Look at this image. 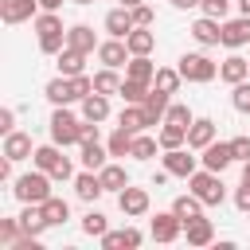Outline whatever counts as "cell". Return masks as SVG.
<instances>
[{
	"label": "cell",
	"instance_id": "obj_11",
	"mask_svg": "<svg viewBox=\"0 0 250 250\" xmlns=\"http://www.w3.org/2000/svg\"><path fill=\"white\" fill-rule=\"evenodd\" d=\"M117 207H121L125 219H141V215H148V191L145 188H125V191H117Z\"/></svg>",
	"mask_w": 250,
	"mask_h": 250
},
{
	"label": "cell",
	"instance_id": "obj_10",
	"mask_svg": "<svg viewBox=\"0 0 250 250\" xmlns=\"http://www.w3.org/2000/svg\"><path fill=\"white\" fill-rule=\"evenodd\" d=\"M199 164L211 168V172H227V168L234 164V148H230V141H211V145L203 148Z\"/></svg>",
	"mask_w": 250,
	"mask_h": 250
},
{
	"label": "cell",
	"instance_id": "obj_31",
	"mask_svg": "<svg viewBox=\"0 0 250 250\" xmlns=\"http://www.w3.org/2000/svg\"><path fill=\"white\" fill-rule=\"evenodd\" d=\"M39 211H43V219H47L51 227H62V223L70 219V203H66V199H59V195L43 199V203H39Z\"/></svg>",
	"mask_w": 250,
	"mask_h": 250
},
{
	"label": "cell",
	"instance_id": "obj_48",
	"mask_svg": "<svg viewBox=\"0 0 250 250\" xmlns=\"http://www.w3.org/2000/svg\"><path fill=\"white\" fill-rule=\"evenodd\" d=\"M234 207H238L242 215H250V184H246V180H242L238 191H234Z\"/></svg>",
	"mask_w": 250,
	"mask_h": 250
},
{
	"label": "cell",
	"instance_id": "obj_53",
	"mask_svg": "<svg viewBox=\"0 0 250 250\" xmlns=\"http://www.w3.org/2000/svg\"><path fill=\"white\" fill-rule=\"evenodd\" d=\"M238 16H250V0H238Z\"/></svg>",
	"mask_w": 250,
	"mask_h": 250
},
{
	"label": "cell",
	"instance_id": "obj_32",
	"mask_svg": "<svg viewBox=\"0 0 250 250\" xmlns=\"http://www.w3.org/2000/svg\"><path fill=\"white\" fill-rule=\"evenodd\" d=\"M125 43H129V55H152V47H156V35H152L148 27H133V31L125 35Z\"/></svg>",
	"mask_w": 250,
	"mask_h": 250
},
{
	"label": "cell",
	"instance_id": "obj_6",
	"mask_svg": "<svg viewBox=\"0 0 250 250\" xmlns=\"http://www.w3.org/2000/svg\"><path fill=\"white\" fill-rule=\"evenodd\" d=\"M176 70L184 74V82H211L219 74V62L211 55H203V51H188V55H180Z\"/></svg>",
	"mask_w": 250,
	"mask_h": 250
},
{
	"label": "cell",
	"instance_id": "obj_28",
	"mask_svg": "<svg viewBox=\"0 0 250 250\" xmlns=\"http://www.w3.org/2000/svg\"><path fill=\"white\" fill-rule=\"evenodd\" d=\"M78 148H82V168L102 172V168L109 164V160H105V156H109V148H105L102 141H86V145H78Z\"/></svg>",
	"mask_w": 250,
	"mask_h": 250
},
{
	"label": "cell",
	"instance_id": "obj_52",
	"mask_svg": "<svg viewBox=\"0 0 250 250\" xmlns=\"http://www.w3.org/2000/svg\"><path fill=\"white\" fill-rule=\"evenodd\" d=\"M172 8H184L188 12V8H199V0H172Z\"/></svg>",
	"mask_w": 250,
	"mask_h": 250
},
{
	"label": "cell",
	"instance_id": "obj_8",
	"mask_svg": "<svg viewBox=\"0 0 250 250\" xmlns=\"http://www.w3.org/2000/svg\"><path fill=\"white\" fill-rule=\"evenodd\" d=\"M160 160H164V168H168L172 176H180V180H188V176L199 168V156H191V148H184V145H180V148H164Z\"/></svg>",
	"mask_w": 250,
	"mask_h": 250
},
{
	"label": "cell",
	"instance_id": "obj_34",
	"mask_svg": "<svg viewBox=\"0 0 250 250\" xmlns=\"http://www.w3.org/2000/svg\"><path fill=\"white\" fill-rule=\"evenodd\" d=\"M148 90H152V82H141V78H121V98H125V105H141L145 98H148Z\"/></svg>",
	"mask_w": 250,
	"mask_h": 250
},
{
	"label": "cell",
	"instance_id": "obj_13",
	"mask_svg": "<svg viewBox=\"0 0 250 250\" xmlns=\"http://www.w3.org/2000/svg\"><path fill=\"white\" fill-rule=\"evenodd\" d=\"M191 39L199 43V47H219V39H223V20H211V16H199L191 27Z\"/></svg>",
	"mask_w": 250,
	"mask_h": 250
},
{
	"label": "cell",
	"instance_id": "obj_40",
	"mask_svg": "<svg viewBox=\"0 0 250 250\" xmlns=\"http://www.w3.org/2000/svg\"><path fill=\"white\" fill-rule=\"evenodd\" d=\"M156 148H160V141H156V137L137 133V137H133V152H129V156H133V160H152V156H156Z\"/></svg>",
	"mask_w": 250,
	"mask_h": 250
},
{
	"label": "cell",
	"instance_id": "obj_55",
	"mask_svg": "<svg viewBox=\"0 0 250 250\" xmlns=\"http://www.w3.org/2000/svg\"><path fill=\"white\" fill-rule=\"evenodd\" d=\"M242 180L250 184V160H242Z\"/></svg>",
	"mask_w": 250,
	"mask_h": 250
},
{
	"label": "cell",
	"instance_id": "obj_46",
	"mask_svg": "<svg viewBox=\"0 0 250 250\" xmlns=\"http://www.w3.org/2000/svg\"><path fill=\"white\" fill-rule=\"evenodd\" d=\"M129 12H133V23H137V27H152V20H156L148 4H137V8H129Z\"/></svg>",
	"mask_w": 250,
	"mask_h": 250
},
{
	"label": "cell",
	"instance_id": "obj_4",
	"mask_svg": "<svg viewBox=\"0 0 250 250\" xmlns=\"http://www.w3.org/2000/svg\"><path fill=\"white\" fill-rule=\"evenodd\" d=\"M188 191L199 195L207 207H219L227 199V188H223V172H211V168H195L188 176Z\"/></svg>",
	"mask_w": 250,
	"mask_h": 250
},
{
	"label": "cell",
	"instance_id": "obj_39",
	"mask_svg": "<svg viewBox=\"0 0 250 250\" xmlns=\"http://www.w3.org/2000/svg\"><path fill=\"white\" fill-rule=\"evenodd\" d=\"M94 90H98V94H117V90H121V74H117L113 66H102V70L94 74Z\"/></svg>",
	"mask_w": 250,
	"mask_h": 250
},
{
	"label": "cell",
	"instance_id": "obj_51",
	"mask_svg": "<svg viewBox=\"0 0 250 250\" xmlns=\"http://www.w3.org/2000/svg\"><path fill=\"white\" fill-rule=\"evenodd\" d=\"M39 8H43V12H59V8H62V0H39Z\"/></svg>",
	"mask_w": 250,
	"mask_h": 250
},
{
	"label": "cell",
	"instance_id": "obj_20",
	"mask_svg": "<svg viewBox=\"0 0 250 250\" xmlns=\"http://www.w3.org/2000/svg\"><path fill=\"white\" fill-rule=\"evenodd\" d=\"M102 191H105V188H102V176H98V172L82 168V172L74 176V195H78L82 203H94V199H98Z\"/></svg>",
	"mask_w": 250,
	"mask_h": 250
},
{
	"label": "cell",
	"instance_id": "obj_12",
	"mask_svg": "<svg viewBox=\"0 0 250 250\" xmlns=\"http://www.w3.org/2000/svg\"><path fill=\"white\" fill-rule=\"evenodd\" d=\"M219 43H223V47H230V51L246 47V43H250V16L223 20V39H219Z\"/></svg>",
	"mask_w": 250,
	"mask_h": 250
},
{
	"label": "cell",
	"instance_id": "obj_18",
	"mask_svg": "<svg viewBox=\"0 0 250 250\" xmlns=\"http://www.w3.org/2000/svg\"><path fill=\"white\" fill-rule=\"evenodd\" d=\"M66 47H74V51H82V55H94V51H98V35H94V27H90V23H74V27H66Z\"/></svg>",
	"mask_w": 250,
	"mask_h": 250
},
{
	"label": "cell",
	"instance_id": "obj_50",
	"mask_svg": "<svg viewBox=\"0 0 250 250\" xmlns=\"http://www.w3.org/2000/svg\"><path fill=\"white\" fill-rule=\"evenodd\" d=\"M12 164H16V160H8V156L0 160V184H12V180H16V176H12Z\"/></svg>",
	"mask_w": 250,
	"mask_h": 250
},
{
	"label": "cell",
	"instance_id": "obj_2",
	"mask_svg": "<svg viewBox=\"0 0 250 250\" xmlns=\"http://www.w3.org/2000/svg\"><path fill=\"white\" fill-rule=\"evenodd\" d=\"M31 164H35V168H43V172H51V180H62V184L78 176V172H74V164L62 156V145H55V141H51V145H39V148L31 152Z\"/></svg>",
	"mask_w": 250,
	"mask_h": 250
},
{
	"label": "cell",
	"instance_id": "obj_36",
	"mask_svg": "<svg viewBox=\"0 0 250 250\" xmlns=\"http://www.w3.org/2000/svg\"><path fill=\"white\" fill-rule=\"evenodd\" d=\"M133 137H137V133H129L125 125H117V129L109 133V141H105L109 156H129V152H133Z\"/></svg>",
	"mask_w": 250,
	"mask_h": 250
},
{
	"label": "cell",
	"instance_id": "obj_37",
	"mask_svg": "<svg viewBox=\"0 0 250 250\" xmlns=\"http://www.w3.org/2000/svg\"><path fill=\"white\" fill-rule=\"evenodd\" d=\"M98 176H102V188H105V191H125V188H129V172H125L121 164H105Z\"/></svg>",
	"mask_w": 250,
	"mask_h": 250
},
{
	"label": "cell",
	"instance_id": "obj_47",
	"mask_svg": "<svg viewBox=\"0 0 250 250\" xmlns=\"http://www.w3.org/2000/svg\"><path fill=\"white\" fill-rule=\"evenodd\" d=\"M230 148H234V160H250V137H230Z\"/></svg>",
	"mask_w": 250,
	"mask_h": 250
},
{
	"label": "cell",
	"instance_id": "obj_21",
	"mask_svg": "<svg viewBox=\"0 0 250 250\" xmlns=\"http://www.w3.org/2000/svg\"><path fill=\"white\" fill-rule=\"evenodd\" d=\"M43 94H47V102L51 105H70V102H78V94H74V82L70 78H51L47 86H43Z\"/></svg>",
	"mask_w": 250,
	"mask_h": 250
},
{
	"label": "cell",
	"instance_id": "obj_14",
	"mask_svg": "<svg viewBox=\"0 0 250 250\" xmlns=\"http://www.w3.org/2000/svg\"><path fill=\"white\" fill-rule=\"evenodd\" d=\"M98 242H102V250H137L145 242V234L137 227H125V230H105Z\"/></svg>",
	"mask_w": 250,
	"mask_h": 250
},
{
	"label": "cell",
	"instance_id": "obj_22",
	"mask_svg": "<svg viewBox=\"0 0 250 250\" xmlns=\"http://www.w3.org/2000/svg\"><path fill=\"white\" fill-rule=\"evenodd\" d=\"M184 238H188V246H211L215 242V223L199 215V219H191L184 227Z\"/></svg>",
	"mask_w": 250,
	"mask_h": 250
},
{
	"label": "cell",
	"instance_id": "obj_56",
	"mask_svg": "<svg viewBox=\"0 0 250 250\" xmlns=\"http://www.w3.org/2000/svg\"><path fill=\"white\" fill-rule=\"evenodd\" d=\"M70 4H78V8H86V4H94V0H70Z\"/></svg>",
	"mask_w": 250,
	"mask_h": 250
},
{
	"label": "cell",
	"instance_id": "obj_25",
	"mask_svg": "<svg viewBox=\"0 0 250 250\" xmlns=\"http://www.w3.org/2000/svg\"><path fill=\"white\" fill-rule=\"evenodd\" d=\"M78 105H82V117H86V121H98V125H102V121L109 117V94H98V90H94V94H86Z\"/></svg>",
	"mask_w": 250,
	"mask_h": 250
},
{
	"label": "cell",
	"instance_id": "obj_17",
	"mask_svg": "<svg viewBox=\"0 0 250 250\" xmlns=\"http://www.w3.org/2000/svg\"><path fill=\"white\" fill-rule=\"evenodd\" d=\"M31 152H35V145H31V133H20V129L4 133V152H0V156H8V160H27Z\"/></svg>",
	"mask_w": 250,
	"mask_h": 250
},
{
	"label": "cell",
	"instance_id": "obj_38",
	"mask_svg": "<svg viewBox=\"0 0 250 250\" xmlns=\"http://www.w3.org/2000/svg\"><path fill=\"white\" fill-rule=\"evenodd\" d=\"M180 82H184V74H180L176 66H156V78H152V86H156V90L176 94V90H180Z\"/></svg>",
	"mask_w": 250,
	"mask_h": 250
},
{
	"label": "cell",
	"instance_id": "obj_5",
	"mask_svg": "<svg viewBox=\"0 0 250 250\" xmlns=\"http://www.w3.org/2000/svg\"><path fill=\"white\" fill-rule=\"evenodd\" d=\"M51 141L55 145H82V117H74L66 105H55L51 113Z\"/></svg>",
	"mask_w": 250,
	"mask_h": 250
},
{
	"label": "cell",
	"instance_id": "obj_24",
	"mask_svg": "<svg viewBox=\"0 0 250 250\" xmlns=\"http://www.w3.org/2000/svg\"><path fill=\"white\" fill-rule=\"evenodd\" d=\"M55 59H59L55 66H59V74H62V78L86 74V55H82V51H74V47H62V51H59Z\"/></svg>",
	"mask_w": 250,
	"mask_h": 250
},
{
	"label": "cell",
	"instance_id": "obj_42",
	"mask_svg": "<svg viewBox=\"0 0 250 250\" xmlns=\"http://www.w3.org/2000/svg\"><path fill=\"white\" fill-rule=\"evenodd\" d=\"M20 238H23V227H20V219H0V246H4V250H12Z\"/></svg>",
	"mask_w": 250,
	"mask_h": 250
},
{
	"label": "cell",
	"instance_id": "obj_35",
	"mask_svg": "<svg viewBox=\"0 0 250 250\" xmlns=\"http://www.w3.org/2000/svg\"><path fill=\"white\" fill-rule=\"evenodd\" d=\"M156 141H160V148H180V145H188V129L184 125H172V121H160Z\"/></svg>",
	"mask_w": 250,
	"mask_h": 250
},
{
	"label": "cell",
	"instance_id": "obj_16",
	"mask_svg": "<svg viewBox=\"0 0 250 250\" xmlns=\"http://www.w3.org/2000/svg\"><path fill=\"white\" fill-rule=\"evenodd\" d=\"M219 78H223L227 86H238V82H246V78H250V59H242L238 51H234V55H227V59L219 62Z\"/></svg>",
	"mask_w": 250,
	"mask_h": 250
},
{
	"label": "cell",
	"instance_id": "obj_33",
	"mask_svg": "<svg viewBox=\"0 0 250 250\" xmlns=\"http://www.w3.org/2000/svg\"><path fill=\"white\" fill-rule=\"evenodd\" d=\"M125 78H141V82H152V78H156V62H152L148 55H133V59L125 62Z\"/></svg>",
	"mask_w": 250,
	"mask_h": 250
},
{
	"label": "cell",
	"instance_id": "obj_41",
	"mask_svg": "<svg viewBox=\"0 0 250 250\" xmlns=\"http://www.w3.org/2000/svg\"><path fill=\"white\" fill-rule=\"evenodd\" d=\"M109 230V219L102 215V211H86L82 215V234H90V238H102Z\"/></svg>",
	"mask_w": 250,
	"mask_h": 250
},
{
	"label": "cell",
	"instance_id": "obj_23",
	"mask_svg": "<svg viewBox=\"0 0 250 250\" xmlns=\"http://www.w3.org/2000/svg\"><path fill=\"white\" fill-rule=\"evenodd\" d=\"M133 27H137V23H133V12H129V8H121V4H117L113 12H105V31H109L113 39H125Z\"/></svg>",
	"mask_w": 250,
	"mask_h": 250
},
{
	"label": "cell",
	"instance_id": "obj_26",
	"mask_svg": "<svg viewBox=\"0 0 250 250\" xmlns=\"http://www.w3.org/2000/svg\"><path fill=\"white\" fill-rule=\"evenodd\" d=\"M141 105H145V113L152 117V125H160V121H164V113H168V105H172V94H164V90H156V86H152V90H148V98H145Z\"/></svg>",
	"mask_w": 250,
	"mask_h": 250
},
{
	"label": "cell",
	"instance_id": "obj_7",
	"mask_svg": "<svg viewBox=\"0 0 250 250\" xmlns=\"http://www.w3.org/2000/svg\"><path fill=\"white\" fill-rule=\"evenodd\" d=\"M148 234H152V242H176V238L184 234V219L168 207V211H160V215L148 223Z\"/></svg>",
	"mask_w": 250,
	"mask_h": 250
},
{
	"label": "cell",
	"instance_id": "obj_19",
	"mask_svg": "<svg viewBox=\"0 0 250 250\" xmlns=\"http://www.w3.org/2000/svg\"><path fill=\"white\" fill-rule=\"evenodd\" d=\"M211 141H215V121H211V117H195V121L188 125V148L203 152Z\"/></svg>",
	"mask_w": 250,
	"mask_h": 250
},
{
	"label": "cell",
	"instance_id": "obj_43",
	"mask_svg": "<svg viewBox=\"0 0 250 250\" xmlns=\"http://www.w3.org/2000/svg\"><path fill=\"white\" fill-rule=\"evenodd\" d=\"M164 121H172V125H184V129H188V125L195 121V113H191L184 102H172V105H168V113H164Z\"/></svg>",
	"mask_w": 250,
	"mask_h": 250
},
{
	"label": "cell",
	"instance_id": "obj_15",
	"mask_svg": "<svg viewBox=\"0 0 250 250\" xmlns=\"http://www.w3.org/2000/svg\"><path fill=\"white\" fill-rule=\"evenodd\" d=\"M39 16V0H4L0 4V20L12 27V23H23V20H35Z\"/></svg>",
	"mask_w": 250,
	"mask_h": 250
},
{
	"label": "cell",
	"instance_id": "obj_54",
	"mask_svg": "<svg viewBox=\"0 0 250 250\" xmlns=\"http://www.w3.org/2000/svg\"><path fill=\"white\" fill-rule=\"evenodd\" d=\"M121 8H137V4H145V0H117Z\"/></svg>",
	"mask_w": 250,
	"mask_h": 250
},
{
	"label": "cell",
	"instance_id": "obj_1",
	"mask_svg": "<svg viewBox=\"0 0 250 250\" xmlns=\"http://www.w3.org/2000/svg\"><path fill=\"white\" fill-rule=\"evenodd\" d=\"M31 23H35V35H39V51L43 55H59L66 47V27H62L59 12H39Z\"/></svg>",
	"mask_w": 250,
	"mask_h": 250
},
{
	"label": "cell",
	"instance_id": "obj_49",
	"mask_svg": "<svg viewBox=\"0 0 250 250\" xmlns=\"http://www.w3.org/2000/svg\"><path fill=\"white\" fill-rule=\"evenodd\" d=\"M12 129H16V109L4 105V109H0V133H12Z\"/></svg>",
	"mask_w": 250,
	"mask_h": 250
},
{
	"label": "cell",
	"instance_id": "obj_30",
	"mask_svg": "<svg viewBox=\"0 0 250 250\" xmlns=\"http://www.w3.org/2000/svg\"><path fill=\"white\" fill-rule=\"evenodd\" d=\"M20 227H23V234H43L51 223L43 219V211H39V203H23V211H20Z\"/></svg>",
	"mask_w": 250,
	"mask_h": 250
},
{
	"label": "cell",
	"instance_id": "obj_3",
	"mask_svg": "<svg viewBox=\"0 0 250 250\" xmlns=\"http://www.w3.org/2000/svg\"><path fill=\"white\" fill-rule=\"evenodd\" d=\"M12 195H16L20 203H43V199H51V172L35 168V172L16 176V180H12Z\"/></svg>",
	"mask_w": 250,
	"mask_h": 250
},
{
	"label": "cell",
	"instance_id": "obj_45",
	"mask_svg": "<svg viewBox=\"0 0 250 250\" xmlns=\"http://www.w3.org/2000/svg\"><path fill=\"white\" fill-rule=\"evenodd\" d=\"M199 12H203V16H211V20H227L230 0H199Z\"/></svg>",
	"mask_w": 250,
	"mask_h": 250
},
{
	"label": "cell",
	"instance_id": "obj_29",
	"mask_svg": "<svg viewBox=\"0 0 250 250\" xmlns=\"http://www.w3.org/2000/svg\"><path fill=\"white\" fill-rule=\"evenodd\" d=\"M203 207H207V203H203L199 195H191V191H188V195H176V199H172V211H176V215L184 219V227H188L191 219H199V215H203Z\"/></svg>",
	"mask_w": 250,
	"mask_h": 250
},
{
	"label": "cell",
	"instance_id": "obj_44",
	"mask_svg": "<svg viewBox=\"0 0 250 250\" xmlns=\"http://www.w3.org/2000/svg\"><path fill=\"white\" fill-rule=\"evenodd\" d=\"M230 105H234L238 113H250V78L238 82V86H230Z\"/></svg>",
	"mask_w": 250,
	"mask_h": 250
},
{
	"label": "cell",
	"instance_id": "obj_9",
	"mask_svg": "<svg viewBox=\"0 0 250 250\" xmlns=\"http://www.w3.org/2000/svg\"><path fill=\"white\" fill-rule=\"evenodd\" d=\"M94 55H98V62H102V66H113V70H121V66L133 59V55H129V43H125V39H113V35H109L105 43H98V51H94Z\"/></svg>",
	"mask_w": 250,
	"mask_h": 250
},
{
	"label": "cell",
	"instance_id": "obj_27",
	"mask_svg": "<svg viewBox=\"0 0 250 250\" xmlns=\"http://www.w3.org/2000/svg\"><path fill=\"white\" fill-rule=\"evenodd\" d=\"M117 125H125L129 133H145V129H152V117L145 113V105H125L121 117H117Z\"/></svg>",
	"mask_w": 250,
	"mask_h": 250
}]
</instances>
